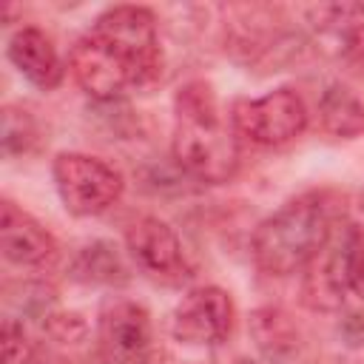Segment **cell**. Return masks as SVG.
<instances>
[{
	"mask_svg": "<svg viewBox=\"0 0 364 364\" xmlns=\"http://www.w3.org/2000/svg\"><path fill=\"white\" fill-rule=\"evenodd\" d=\"M162 65L156 17L145 6L105 9L91 31L74 43L68 57L77 85L100 102H111L125 91L151 88L162 77Z\"/></svg>",
	"mask_w": 364,
	"mask_h": 364,
	"instance_id": "6da1fadb",
	"label": "cell"
},
{
	"mask_svg": "<svg viewBox=\"0 0 364 364\" xmlns=\"http://www.w3.org/2000/svg\"><path fill=\"white\" fill-rule=\"evenodd\" d=\"M173 162L193 179L222 185L239 171L236 131L225 122L216 94L205 80L185 82L173 97Z\"/></svg>",
	"mask_w": 364,
	"mask_h": 364,
	"instance_id": "7a4b0ae2",
	"label": "cell"
},
{
	"mask_svg": "<svg viewBox=\"0 0 364 364\" xmlns=\"http://www.w3.org/2000/svg\"><path fill=\"white\" fill-rule=\"evenodd\" d=\"M336 219L338 199L327 191L301 193L284 202L253 230L250 253L256 267L270 276H290L304 270L330 245Z\"/></svg>",
	"mask_w": 364,
	"mask_h": 364,
	"instance_id": "3957f363",
	"label": "cell"
},
{
	"mask_svg": "<svg viewBox=\"0 0 364 364\" xmlns=\"http://www.w3.org/2000/svg\"><path fill=\"white\" fill-rule=\"evenodd\" d=\"M60 202L74 216H97L122 196V173L100 156L63 151L51 165Z\"/></svg>",
	"mask_w": 364,
	"mask_h": 364,
	"instance_id": "277c9868",
	"label": "cell"
},
{
	"mask_svg": "<svg viewBox=\"0 0 364 364\" xmlns=\"http://www.w3.org/2000/svg\"><path fill=\"white\" fill-rule=\"evenodd\" d=\"M307 105L296 88H273L256 100H236L230 108L233 131L253 145H287L307 128Z\"/></svg>",
	"mask_w": 364,
	"mask_h": 364,
	"instance_id": "5b68a950",
	"label": "cell"
},
{
	"mask_svg": "<svg viewBox=\"0 0 364 364\" xmlns=\"http://www.w3.org/2000/svg\"><path fill=\"white\" fill-rule=\"evenodd\" d=\"M236 307L228 290L216 284L193 287L171 313V338L188 350H213L233 330Z\"/></svg>",
	"mask_w": 364,
	"mask_h": 364,
	"instance_id": "8992f818",
	"label": "cell"
},
{
	"mask_svg": "<svg viewBox=\"0 0 364 364\" xmlns=\"http://www.w3.org/2000/svg\"><path fill=\"white\" fill-rule=\"evenodd\" d=\"M97 341L111 364H145L154 347L148 310L131 299H108L97 316Z\"/></svg>",
	"mask_w": 364,
	"mask_h": 364,
	"instance_id": "52a82bcc",
	"label": "cell"
},
{
	"mask_svg": "<svg viewBox=\"0 0 364 364\" xmlns=\"http://www.w3.org/2000/svg\"><path fill=\"white\" fill-rule=\"evenodd\" d=\"M125 247H128V256L134 259V264L156 282L173 284L188 276L185 250H182L176 230L156 216L134 219L125 228Z\"/></svg>",
	"mask_w": 364,
	"mask_h": 364,
	"instance_id": "ba28073f",
	"label": "cell"
},
{
	"mask_svg": "<svg viewBox=\"0 0 364 364\" xmlns=\"http://www.w3.org/2000/svg\"><path fill=\"white\" fill-rule=\"evenodd\" d=\"M0 250L11 264L20 267H51L60 256L57 239L11 199L0 205Z\"/></svg>",
	"mask_w": 364,
	"mask_h": 364,
	"instance_id": "9c48e42d",
	"label": "cell"
},
{
	"mask_svg": "<svg viewBox=\"0 0 364 364\" xmlns=\"http://www.w3.org/2000/svg\"><path fill=\"white\" fill-rule=\"evenodd\" d=\"M9 60L31 85L43 91L57 88L65 77V65L54 43L37 26H23L9 37Z\"/></svg>",
	"mask_w": 364,
	"mask_h": 364,
	"instance_id": "30bf717a",
	"label": "cell"
},
{
	"mask_svg": "<svg viewBox=\"0 0 364 364\" xmlns=\"http://www.w3.org/2000/svg\"><path fill=\"white\" fill-rule=\"evenodd\" d=\"M350 293V282L341 262V247L327 245L307 267L301 279V304L316 313H336L341 310L344 299Z\"/></svg>",
	"mask_w": 364,
	"mask_h": 364,
	"instance_id": "8fae6325",
	"label": "cell"
},
{
	"mask_svg": "<svg viewBox=\"0 0 364 364\" xmlns=\"http://www.w3.org/2000/svg\"><path fill=\"white\" fill-rule=\"evenodd\" d=\"M250 336L270 364H293L301 355V330L293 316L276 304H264L250 313Z\"/></svg>",
	"mask_w": 364,
	"mask_h": 364,
	"instance_id": "7c38bea8",
	"label": "cell"
},
{
	"mask_svg": "<svg viewBox=\"0 0 364 364\" xmlns=\"http://www.w3.org/2000/svg\"><path fill=\"white\" fill-rule=\"evenodd\" d=\"M318 125L327 136L355 139L364 134V102L350 88L333 82L318 97Z\"/></svg>",
	"mask_w": 364,
	"mask_h": 364,
	"instance_id": "4fadbf2b",
	"label": "cell"
},
{
	"mask_svg": "<svg viewBox=\"0 0 364 364\" xmlns=\"http://www.w3.org/2000/svg\"><path fill=\"white\" fill-rule=\"evenodd\" d=\"M71 276L85 284H125L128 273L125 264L111 242H91L85 245L71 264Z\"/></svg>",
	"mask_w": 364,
	"mask_h": 364,
	"instance_id": "5bb4252c",
	"label": "cell"
},
{
	"mask_svg": "<svg viewBox=\"0 0 364 364\" xmlns=\"http://www.w3.org/2000/svg\"><path fill=\"white\" fill-rule=\"evenodd\" d=\"M0 142H3V154H6V156L26 154V151L37 142V122H34V117H31L26 108L6 105V108H3Z\"/></svg>",
	"mask_w": 364,
	"mask_h": 364,
	"instance_id": "9a60e30c",
	"label": "cell"
},
{
	"mask_svg": "<svg viewBox=\"0 0 364 364\" xmlns=\"http://www.w3.org/2000/svg\"><path fill=\"white\" fill-rule=\"evenodd\" d=\"M336 242L341 247V262L350 290L364 296V225H347Z\"/></svg>",
	"mask_w": 364,
	"mask_h": 364,
	"instance_id": "2e32d148",
	"label": "cell"
},
{
	"mask_svg": "<svg viewBox=\"0 0 364 364\" xmlns=\"http://www.w3.org/2000/svg\"><path fill=\"white\" fill-rule=\"evenodd\" d=\"M0 347H3V364H28L34 358V347L23 330V321L9 316L0 330Z\"/></svg>",
	"mask_w": 364,
	"mask_h": 364,
	"instance_id": "e0dca14e",
	"label": "cell"
},
{
	"mask_svg": "<svg viewBox=\"0 0 364 364\" xmlns=\"http://www.w3.org/2000/svg\"><path fill=\"white\" fill-rule=\"evenodd\" d=\"M333 34H336L338 57L344 60V65L355 74H364V20H355Z\"/></svg>",
	"mask_w": 364,
	"mask_h": 364,
	"instance_id": "ac0fdd59",
	"label": "cell"
},
{
	"mask_svg": "<svg viewBox=\"0 0 364 364\" xmlns=\"http://www.w3.org/2000/svg\"><path fill=\"white\" fill-rule=\"evenodd\" d=\"M46 330L51 338H57L63 344H74L85 336L88 327L77 313H51V316H46Z\"/></svg>",
	"mask_w": 364,
	"mask_h": 364,
	"instance_id": "d6986e66",
	"label": "cell"
},
{
	"mask_svg": "<svg viewBox=\"0 0 364 364\" xmlns=\"http://www.w3.org/2000/svg\"><path fill=\"white\" fill-rule=\"evenodd\" d=\"M338 333L350 347H364V310L347 313L338 324Z\"/></svg>",
	"mask_w": 364,
	"mask_h": 364,
	"instance_id": "ffe728a7",
	"label": "cell"
},
{
	"mask_svg": "<svg viewBox=\"0 0 364 364\" xmlns=\"http://www.w3.org/2000/svg\"><path fill=\"white\" fill-rule=\"evenodd\" d=\"M233 364H253V361H247V358H239V361H233Z\"/></svg>",
	"mask_w": 364,
	"mask_h": 364,
	"instance_id": "44dd1931",
	"label": "cell"
},
{
	"mask_svg": "<svg viewBox=\"0 0 364 364\" xmlns=\"http://www.w3.org/2000/svg\"><path fill=\"white\" fill-rule=\"evenodd\" d=\"M361 208H364V193H361Z\"/></svg>",
	"mask_w": 364,
	"mask_h": 364,
	"instance_id": "7402d4cb",
	"label": "cell"
},
{
	"mask_svg": "<svg viewBox=\"0 0 364 364\" xmlns=\"http://www.w3.org/2000/svg\"><path fill=\"white\" fill-rule=\"evenodd\" d=\"M28 364H37V361H34V358H31V361H28Z\"/></svg>",
	"mask_w": 364,
	"mask_h": 364,
	"instance_id": "603a6c76",
	"label": "cell"
},
{
	"mask_svg": "<svg viewBox=\"0 0 364 364\" xmlns=\"http://www.w3.org/2000/svg\"><path fill=\"white\" fill-rule=\"evenodd\" d=\"M333 364H338V361H333Z\"/></svg>",
	"mask_w": 364,
	"mask_h": 364,
	"instance_id": "cb8c5ba5",
	"label": "cell"
}]
</instances>
